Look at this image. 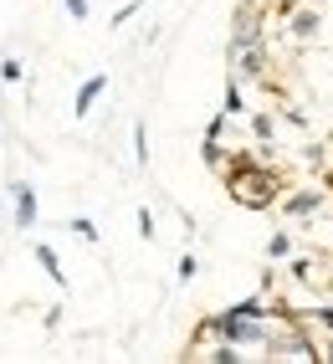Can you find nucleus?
Listing matches in <instances>:
<instances>
[{"label": "nucleus", "mask_w": 333, "mask_h": 364, "mask_svg": "<svg viewBox=\"0 0 333 364\" xmlns=\"http://www.w3.org/2000/svg\"><path fill=\"white\" fill-rule=\"evenodd\" d=\"M231 190H236V200H241V205H272L277 200V180L261 175V169H251V164H236L231 169Z\"/></svg>", "instance_id": "nucleus-1"}, {"label": "nucleus", "mask_w": 333, "mask_h": 364, "mask_svg": "<svg viewBox=\"0 0 333 364\" xmlns=\"http://www.w3.org/2000/svg\"><path fill=\"white\" fill-rule=\"evenodd\" d=\"M210 333H221L226 344H267V328H261L256 318H241V313H221L216 323H210Z\"/></svg>", "instance_id": "nucleus-2"}, {"label": "nucleus", "mask_w": 333, "mask_h": 364, "mask_svg": "<svg viewBox=\"0 0 333 364\" xmlns=\"http://www.w3.org/2000/svg\"><path fill=\"white\" fill-rule=\"evenodd\" d=\"M11 190H16V226L36 231V190L31 185H11Z\"/></svg>", "instance_id": "nucleus-3"}, {"label": "nucleus", "mask_w": 333, "mask_h": 364, "mask_svg": "<svg viewBox=\"0 0 333 364\" xmlns=\"http://www.w3.org/2000/svg\"><path fill=\"white\" fill-rule=\"evenodd\" d=\"M103 87H108V77H103V72H98V77H87V82L77 87V108H72V113H77V118H87V113H92V103H98V92H103Z\"/></svg>", "instance_id": "nucleus-4"}, {"label": "nucleus", "mask_w": 333, "mask_h": 364, "mask_svg": "<svg viewBox=\"0 0 333 364\" xmlns=\"http://www.w3.org/2000/svg\"><path fill=\"white\" fill-rule=\"evenodd\" d=\"M36 262H41V267H46V277H52V282H57V287H62V282H67V272H62V262H57V252H52V247H46V241H41V247H36Z\"/></svg>", "instance_id": "nucleus-5"}, {"label": "nucleus", "mask_w": 333, "mask_h": 364, "mask_svg": "<svg viewBox=\"0 0 333 364\" xmlns=\"http://www.w3.org/2000/svg\"><path fill=\"white\" fill-rule=\"evenodd\" d=\"M221 113H226V118H236V113H246V108H241V82H236V77L226 82V103H221Z\"/></svg>", "instance_id": "nucleus-6"}, {"label": "nucleus", "mask_w": 333, "mask_h": 364, "mask_svg": "<svg viewBox=\"0 0 333 364\" xmlns=\"http://www.w3.org/2000/svg\"><path fill=\"white\" fill-rule=\"evenodd\" d=\"M293 31H297V36H313V31H318V11H297V16H293Z\"/></svg>", "instance_id": "nucleus-7"}, {"label": "nucleus", "mask_w": 333, "mask_h": 364, "mask_svg": "<svg viewBox=\"0 0 333 364\" xmlns=\"http://www.w3.org/2000/svg\"><path fill=\"white\" fill-rule=\"evenodd\" d=\"M133 149H138V154H133V164L144 169V164H149V134H144V124L133 129Z\"/></svg>", "instance_id": "nucleus-8"}, {"label": "nucleus", "mask_w": 333, "mask_h": 364, "mask_svg": "<svg viewBox=\"0 0 333 364\" xmlns=\"http://www.w3.org/2000/svg\"><path fill=\"white\" fill-rule=\"evenodd\" d=\"M288 252H293V236H288V231H277V236L267 241V257H288Z\"/></svg>", "instance_id": "nucleus-9"}, {"label": "nucleus", "mask_w": 333, "mask_h": 364, "mask_svg": "<svg viewBox=\"0 0 333 364\" xmlns=\"http://www.w3.org/2000/svg\"><path fill=\"white\" fill-rule=\"evenodd\" d=\"M200 359H216V364H236L241 354H236V344H216V349H210V354H200Z\"/></svg>", "instance_id": "nucleus-10"}, {"label": "nucleus", "mask_w": 333, "mask_h": 364, "mask_svg": "<svg viewBox=\"0 0 333 364\" xmlns=\"http://www.w3.org/2000/svg\"><path fill=\"white\" fill-rule=\"evenodd\" d=\"M175 272H180V282H190V277H195V272H200V262H195V252H185Z\"/></svg>", "instance_id": "nucleus-11"}, {"label": "nucleus", "mask_w": 333, "mask_h": 364, "mask_svg": "<svg viewBox=\"0 0 333 364\" xmlns=\"http://www.w3.org/2000/svg\"><path fill=\"white\" fill-rule=\"evenodd\" d=\"M288 210H293V215H307V210H318V196H293V200H288Z\"/></svg>", "instance_id": "nucleus-12"}, {"label": "nucleus", "mask_w": 333, "mask_h": 364, "mask_svg": "<svg viewBox=\"0 0 333 364\" xmlns=\"http://www.w3.org/2000/svg\"><path fill=\"white\" fill-rule=\"evenodd\" d=\"M72 231H77L82 241H98V226H92V221H87V215H77V221H72Z\"/></svg>", "instance_id": "nucleus-13"}, {"label": "nucleus", "mask_w": 333, "mask_h": 364, "mask_svg": "<svg viewBox=\"0 0 333 364\" xmlns=\"http://www.w3.org/2000/svg\"><path fill=\"white\" fill-rule=\"evenodd\" d=\"M0 77H6V82H21V62L6 57V62H0Z\"/></svg>", "instance_id": "nucleus-14"}, {"label": "nucleus", "mask_w": 333, "mask_h": 364, "mask_svg": "<svg viewBox=\"0 0 333 364\" xmlns=\"http://www.w3.org/2000/svg\"><path fill=\"white\" fill-rule=\"evenodd\" d=\"M138 236H144V241L154 236V215H149V205H144V210H138Z\"/></svg>", "instance_id": "nucleus-15"}, {"label": "nucleus", "mask_w": 333, "mask_h": 364, "mask_svg": "<svg viewBox=\"0 0 333 364\" xmlns=\"http://www.w3.org/2000/svg\"><path fill=\"white\" fill-rule=\"evenodd\" d=\"M251 129H256V139H272V118H267V113L251 118Z\"/></svg>", "instance_id": "nucleus-16"}, {"label": "nucleus", "mask_w": 333, "mask_h": 364, "mask_svg": "<svg viewBox=\"0 0 333 364\" xmlns=\"http://www.w3.org/2000/svg\"><path fill=\"white\" fill-rule=\"evenodd\" d=\"M138 6H144V0H129V6H124V11H118V16H113V26H124V21H129V16H133Z\"/></svg>", "instance_id": "nucleus-17"}, {"label": "nucleus", "mask_w": 333, "mask_h": 364, "mask_svg": "<svg viewBox=\"0 0 333 364\" xmlns=\"http://www.w3.org/2000/svg\"><path fill=\"white\" fill-rule=\"evenodd\" d=\"M67 11H72V21H87V0H67Z\"/></svg>", "instance_id": "nucleus-18"}]
</instances>
